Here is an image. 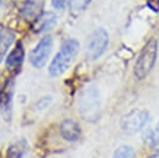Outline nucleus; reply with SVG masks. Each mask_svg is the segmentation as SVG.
Listing matches in <instances>:
<instances>
[{
  "instance_id": "obj_19",
  "label": "nucleus",
  "mask_w": 159,
  "mask_h": 158,
  "mask_svg": "<svg viewBox=\"0 0 159 158\" xmlns=\"http://www.w3.org/2000/svg\"><path fill=\"white\" fill-rule=\"evenodd\" d=\"M5 1H6V0H0V9H1V6L4 5V2H5Z\"/></svg>"
},
{
  "instance_id": "obj_14",
  "label": "nucleus",
  "mask_w": 159,
  "mask_h": 158,
  "mask_svg": "<svg viewBox=\"0 0 159 158\" xmlns=\"http://www.w3.org/2000/svg\"><path fill=\"white\" fill-rule=\"evenodd\" d=\"M112 158H134V151L130 146H120L116 149Z\"/></svg>"
},
{
  "instance_id": "obj_2",
  "label": "nucleus",
  "mask_w": 159,
  "mask_h": 158,
  "mask_svg": "<svg viewBox=\"0 0 159 158\" xmlns=\"http://www.w3.org/2000/svg\"><path fill=\"white\" fill-rule=\"evenodd\" d=\"M157 56H158V41L155 39H150L142 49L133 68L134 76L138 80H144L150 73L152 68L155 65Z\"/></svg>"
},
{
  "instance_id": "obj_16",
  "label": "nucleus",
  "mask_w": 159,
  "mask_h": 158,
  "mask_svg": "<svg viewBox=\"0 0 159 158\" xmlns=\"http://www.w3.org/2000/svg\"><path fill=\"white\" fill-rule=\"evenodd\" d=\"M147 6L152 11L159 12V0H147Z\"/></svg>"
},
{
  "instance_id": "obj_3",
  "label": "nucleus",
  "mask_w": 159,
  "mask_h": 158,
  "mask_svg": "<svg viewBox=\"0 0 159 158\" xmlns=\"http://www.w3.org/2000/svg\"><path fill=\"white\" fill-rule=\"evenodd\" d=\"M109 41V35L106 29L101 27L92 32V35L88 39L87 46H86V55L89 60H97L99 58L104 51L107 50Z\"/></svg>"
},
{
  "instance_id": "obj_10",
  "label": "nucleus",
  "mask_w": 159,
  "mask_h": 158,
  "mask_svg": "<svg viewBox=\"0 0 159 158\" xmlns=\"http://www.w3.org/2000/svg\"><path fill=\"white\" fill-rule=\"evenodd\" d=\"M14 40H15V35L10 29L4 27V29L0 30V62L6 56L10 46L14 42Z\"/></svg>"
},
{
  "instance_id": "obj_9",
  "label": "nucleus",
  "mask_w": 159,
  "mask_h": 158,
  "mask_svg": "<svg viewBox=\"0 0 159 158\" xmlns=\"http://www.w3.org/2000/svg\"><path fill=\"white\" fill-rule=\"evenodd\" d=\"M24 56H25V51H24L22 44L19 42V44H16L15 49H12L11 52L9 53V56L6 58V67L10 70L20 67V65L24 61Z\"/></svg>"
},
{
  "instance_id": "obj_1",
  "label": "nucleus",
  "mask_w": 159,
  "mask_h": 158,
  "mask_svg": "<svg viewBox=\"0 0 159 158\" xmlns=\"http://www.w3.org/2000/svg\"><path fill=\"white\" fill-rule=\"evenodd\" d=\"M78 51H80V42L76 39L66 40L61 45L58 52L52 58L48 66V73L52 77H57L65 73L67 68L71 66V63L73 62V60L76 58Z\"/></svg>"
},
{
  "instance_id": "obj_6",
  "label": "nucleus",
  "mask_w": 159,
  "mask_h": 158,
  "mask_svg": "<svg viewBox=\"0 0 159 158\" xmlns=\"http://www.w3.org/2000/svg\"><path fill=\"white\" fill-rule=\"evenodd\" d=\"M98 107H99V97L97 90H94V87L86 90L80 100V108L82 113L86 114V117H88L92 114V112H97Z\"/></svg>"
},
{
  "instance_id": "obj_12",
  "label": "nucleus",
  "mask_w": 159,
  "mask_h": 158,
  "mask_svg": "<svg viewBox=\"0 0 159 158\" xmlns=\"http://www.w3.org/2000/svg\"><path fill=\"white\" fill-rule=\"evenodd\" d=\"M41 4L36 0H27L22 6V15L27 19H37L40 16Z\"/></svg>"
},
{
  "instance_id": "obj_11",
  "label": "nucleus",
  "mask_w": 159,
  "mask_h": 158,
  "mask_svg": "<svg viewBox=\"0 0 159 158\" xmlns=\"http://www.w3.org/2000/svg\"><path fill=\"white\" fill-rule=\"evenodd\" d=\"M56 20H57V17L53 12H43L42 15H40L36 19L35 31L41 32V31H46V30L51 29L56 24Z\"/></svg>"
},
{
  "instance_id": "obj_13",
  "label": "nucleus",
  "mask_w": 159,
  "mask_h": 158,
  "mask_svg": "<svg viewBox=\"0 0 159 158\" xmlns=\"http://www.w3.org/2000/svg\"><path fill=\"white\" fill-rule=\"evenodd\" d=\"M26 151V143L25 141H20L14 143L7 149V158H21Z\"/></svg>"
},
{
  "instance_id": "obj_7",
  "label": "nucleus",
  "mask_w": 159,
  "mask_h": 158,
  "mask_svg": "<svg viewBox=\"0 0 159 158\" xmlns=\"http://www.w3.org/2000/svg\"><path fill=\"white\" fill-rule=\"evenodd\" d=\"M60 133L66 141L73 142V141H77L80 138L81 128L76 121H73L71 118H66L60 124Z\"/></svg>"
},
{
  "instance_id": "obj_8",
  "label": "nucleus",
  "mask_w": 159,
  "mask_h": 158,
  "mask_svg": "<svg viewBox=\"0 0 159 158\" xmlns=\"http://www.w3.org/2000/svg\"><path fill=\"white\" fill-rule=\"evenodd\" d=\"M12 81L6 82L0 88V108L1 112L5 114V117L9 116V112L11 111V97H12Z\"/></svg>"
},
{
  "instance_id": "obj_4",
  "label": "nucleus",
  "mask_w": 159,
  "mask_h": 158,
  "mask_svg": "<svg viewBox=\"0 0 159 158\" xmlns=\"http://www.w3.org/2000/svg\"><path fill=\"white\" fill-rule=\"evenodd\" d=\"M52 49V37L51 36H45L42 37L39 44L31 50L29 60L31 62V65L36 68H41L45 66V63L47 62V58L50 56Z\"/></svg>"
},
{
  "instance_id": "obj_5",
  "label": "nucleus",
  "mask_w": 159,
  "mask_h": 158,
  "mask_svg": "<svg viewBox=\"0 0 159 158\" xmlns=\"http://www.w3.org/2000/svg\"><path fill=\"white\" fill-rule=\"evenodd\" d=\"M149 113L144 109H134L122 119V128L128 133H135L144 127Z\"/></svg>"
},
{
  "instance_id": "obj_17",
  "label": "nucleus",
  "mask_w": 159,
  "mask_h": 158,
  "mask_svg": "<svg viewBox=\"0 0 159 158\" xmlns=\"http://www.w3.org/2000/svg\"><path fill=\"white\" fill-rule=\"evenodd\" d=\"M68 0H51V4L55 9H63L67 5Z\"/></svg>"
},
{
  "instance_id": "obj_15",
  "label": "nucleus",
  "mask_w": 159,
  "mask_h": 158,
  "mask_svg": "<svg viewBox=\"0 0 159 158\" xmlns=\"http://www.w3.org/2000/svg\"><path fill=\"white\" fill-rule=\"evenodd\" d=\"M150 143L154 148H159V122L157 123L155 128L152 131V136H150Z\"/></svg>"
},
{
  "instance_id": "obj_20",
  "label": "nucleus",
  "mask_w": 159,
  "mask_h": 158,
  "mask_svg": "<svg viewBox=\"0 0 159 158\" xmlns=\"http://www.w3.org/2000/svg\"><path fill=\"white\" fill-rule=\"evenodd\" d=\"M149 158H159L158 156H153V157H149Z\"/></svg>"
},
{
  "instance_id": "obj_18",
  "label": "nucleus",
  "mask_w": 159,
  "mask_h": 158,
  "mask_svg": "<svg viewBox=\"0 0 159 158\" xmlns=\"http://www.w3.org/2000/svg\"><path fill=\"white\" fill-rule=\"evenodd\" d=\"M88 2L89 0H73V6L76 9H83Z\"/></svg>"
}]
</instances>
